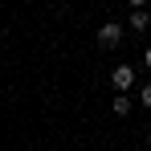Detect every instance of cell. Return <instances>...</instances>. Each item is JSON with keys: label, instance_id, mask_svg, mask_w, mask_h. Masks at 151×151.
Wrapping results in <instances>:
<instances>
[{"label": "cell", "instance_id": "obj_1", "mask_svg": "<svg viewBox=\"0 0 151 151\" xmlns=\"http://www.w3.org/2000/svg\"><path fill=\"white\" fill-rule=\"evenodd\" d=\"M98 45L102 49H119V45H123V25H119V21H106V25L98 29Z\"/></svg>", "mask_w": 151, "mask_h": 151}, {"label": "cell", "instance_id": "obj_2", "mask_svg": "<svg viewBox=\"0 0 151 151\" xmlns=\"http://www.w3.org/2000/svg\"><path fill=\"white\" fill-rule=\"evenodd\" d=\"M110 82H114V90H131V82H135V70H131V65H119V70L110 74Z\"/></svg>", "mask_w": 151, "mask_h": 151}, {"label": "cell", "instance_id": "obj_3", "mask_svg": "<svg viewBox=\"0 0 151 151\" xmlns=\"http://www.w3.org/2000/svg\"><path fill=\"white\" fill-rule=\"evenodd\" d=\"M147 25H151V17L143 8H135V12H131V29H147Z\"/></svg>", "mask_w": 151, "mask_h": 151}, {"label": "cell", "instance_id": "obj_4", "mask_svg": "<svg viewBox=\"0 0 151 151\" xmlns=\"http://www.w3.org/2000/svg\"><path fill=\"white\" fill-rule=\"evenodd\" d=\"M114 114H131V98H114Z\"/></svg>", "mask_w": 151, "mask_h": 151}, {"label": "cell", "instance_id": "obj_5", "mask_svg": "<svg viewBox=\"0 0 151 151\" xmlns=\"http://www.w3.org/2000/svg\"><path fill=\"white\" fill-rule=\"evenodd\" d=\"M139 102H143V106H151V86H143V98H139Z\"/></svg>", "mask_w": 151, "mask_h": 151}, {"label": "cell", "instance_id": "obj_6", "mask_svg": "<svg viewBox=\"0 0 151 151\" xmlns=\"http://www.w3.org/2000/svg\"><path fill=\"white\" fill-rule=\"evenodd\" d=\"M131 4H135V8H143V4H147V0H131Z\"/></svg>", "mask_w": 151, "mask_h": 151}, {"label": "cell", "instance_id": "obj_7", "mask_svg": "<svg viewBox=\"0 0 151 151\" xmlns=\"http://www.w3.org/2000/svg\"><path fill=\"white\" fill-rule=\"evenodd\" d=\"M147 65H151V49H147Z\"/></svg>", "mask_w": 151, "mask_h": 151}]
</instances>
